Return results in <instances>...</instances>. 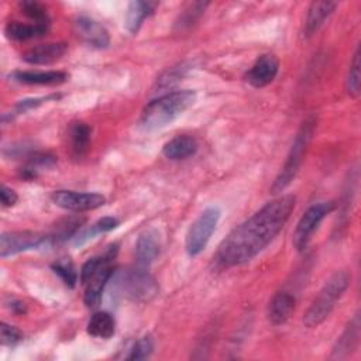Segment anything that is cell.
<instances>
[{
	"label": "cell",
	"instance_id": "1f68e13d",
	"mask_svg": "<svg viewBox=\"0 0 361 361\" xmlns=\"http://www.w3.org/2000/svg\"><path fill=\"white\" fill-rule=\"evenodd\" d=\"M52 99H59L58 94H54V96H47V97H39V99H25V100H21L16 104L14 107V111L13 114H21V113H25L39 104H42L44 102H48V100H52Z\"/></svg>",
	"mask_w": 361,
	"mask_h": 361
},
{
	"label": "cell",
	"instance_id": "7c38bea8",
	"mask_svg": "<svg viewBox=\"0 0 361 361\" xmlns=\"http://www.w3.org/2000/svg\"><path fill=\"white\" fill-rule=\"evenodd\" d=\"M75 30L78 32V35L90 47L94 48H107L110 44V37H109V31L104 28V25H102L99 21L86 17V16H80L75 20Z\"/></svg>",
	"mask_w": 361,
	"mask_h": 361
},
{
	"label": "cell",
	"instance_id": "cb8c5ba5",
	"mask_svg": "<svg viewBox=\"0 0 361 361\" xmlns=\"http://www.w3.org/2000/svg\"><path fill=\"white\" fill-rule=\"evenodd\" d=\"M92 127L83 121H75L69 126L68 137L71 142V149L76 157H82L90 144Z\"/></svg>",
	"mask_w": 361,
	"mask_h": 361
},
{
	"label": "cell",
	"instance_id": "d6a6232c",
	"mask_svg": "<svg viewBox=\"0 0 361 361\" xmlns=\"http://www.w3.org/2000/svg\"><path fill=\"white\" fill-rule=\"evenodd\" d=\"M18 200V195L8 186L3 185L1 190H0V202L3 207H11L17 203Z\"/></svg>",
	"mask_w": 361,
	"mask_h": 361
},
{
	"label": "cell",
	"instance_id": "44dd1931",
	"mask_svg": "<svg viewBox=\"0 0 361 361\" xmlns=\"http://www.w3.org/2000/svg\"><path fill=\"white\" fill-rule=\"evenodd\" d=\"M157 6H158L157 1H141V0L130 1L126 13V21H124L127 31L131 34H137L142 25V21L155 11Z\"/></svg>",
	"mask_w": 361,
	"mask_h": 361
},
{
	"label": "cell",
	"instance_id": "603a6c76",
	"mask_svg": "<svg viewBox=\"0 0 361 361\" xmlns=\"http://www.w3.org/2000/svg\"><path fill=\"white\" fill-rule=\"evenodd\" d=\"M86 331L89 336L96 337V338H110L116 333V320L113 314L109 312L100 310L92 314L90 320L87 322Z\"/></svg>",
	"mask_w": 361,
	"mask_h": 361
},
{
	"label": "cell",
	"instance_id": "52a82bcc",
	"mask_svg": "<svg viewBox=\"0 0 361 361\" xmlns=\"http://www.w3.org/2000/svg\"><path fill=\"white\" fill-rule=\"evenodd\" d=\"M220 216L221 210L217 206H209L190 224L185 238V250L189 257H196L206 248L217 227Z\"/></svg>",
	"mask_w": 361,
	"mask_h": 361
},
{
	"label": "cell",
	"instance_id": "5bb4252c",
	"mask_svg": "<svg viewBox=\"0 0 361 361\" xmlns=\"http://www.w3.org/2000/svg\"><path fill=\"white\" fill-rule=\"evenodd\" d=\"M161 240L157 230L149 228L140 234L135 243V259L141 267L148 268L159 255Z\"/></svg>",
	"mask_w": 361,
	"mask_h": 361
},
{
	"label": "cell",
	"instance_id": "4dcf8cb0",
	"mask_svg": "<svg viewBox=\"0 0 361 361\" xmlns=\"http://www.w3.org/2000/svg\"><path fill=\"white\" fill-rule=\"evenodd\" d=\"M0 338H1V344L3 345L14 347V345H17L23 340V334H21V331L17 327L10 326V324L3 322L0 324Z\"/></svg>",
	"mask_w": 361,
	"mask_h": 361
},
{
	"label": "cell",
	"instance_id": "8fae6325",
	"mask_svg": "<svg viewBox=\"0 0 361 361\" xmlns=\"http://www.w3.org/2000/svg\"><path fill=\"white\" fill-rule=\"evenodd\" d=\"M279 61L272 54L258 56L250 71L245 73V80L254 87H264L269 85L278 75Z\"/></svg>",
	"mask_w": 361,
	"mask_h": 361
},
{
	"label": "cell",
	"instance_id": "7402d4cb",
	"mask_svg": "<svg viewBox=\"0 0 361 361\" xmlns=\"http://www.w3.org/2000/svg\"><path fill=\"white\" fill-rule=\"evenodd\" d=\"M120 224V220L117 217L113 216H104L102 219H99L96 223L90 224L89 227L82 228L80 231H78L73 237H72V244L73 247H82L85 245L89 240L94 238L97 234H103V233H109L114 228H117Z\"/></svg>",
	"mask_w": 361,
	"mask_h": 361
},
{
	"label": "cell",
	"instance_id": "9c48e42d",
	"mask_svg": "<svg viewBox=\"0 0 361 361\" xmlns=\"http://www.w3.org/2000/svg\"><path fill=\"white\" fill-rule=\"evenodd\" d=\"M49 235L37 231H6L0 237V257L7 258L28 250H37L44 245H51Z\"/></svg>",
	"mask_w": 361,
	"mask_h": 361
},
{
	"label": "cell",
	"instance_id": "484cf974",
	"mask_svg": "<svg viewBox=\"0 0 361 361\" xmlns=\"http://www.w3.org/2000/svg\"><path fill=\"white\" fill-rule=\"evenodd\" d=\"M20 8L21 13L30 18V21L39 24H51L48 11L41 3L34 0H24L20 3Z\"/></svg>",
	"mask_w": 361,
	"mask_h": 361
},
{
	"label": "cell",
	"instance_id": "f546056e",
	"mask_svg": "<svg viewBox=\"0 0 361 361\" xmlns=\"http://www.w3.org/2000/svg\"><path fill=\"white\" fill-rule=\"evenodd\" d=\"M186 66L183 65H179V66H173L171 69H168L157 82L158 87L159 89H168V87H172L175 83H178L179 80H182L185 72H186Z\"/></svg>",
	"mask_w": 361,
	"mask_h": 361
},
{
	"label": "cell",
	"instance_id": "2e32d148",
	"mask_svg": "<svg viewBox=\"0 0 361 361\" xmlns=\"http://www.w3.org/2000/svg\"><path fill=\"white\" fill-rule=\"evenodd\" d=\"M295 305H296V299L289 292L282 290L275 293L269 300L268 312H267V316L271 324L281 326L286 323L295 310Z\"/></svg>",
	"mask_w": 361,
	"mask_h": 361
},
{
	"label": "cell",
	"instance_id": "ba28073f",
	"mask_svg": "<svg viewBox=\"0 0 361 361\" xmlns=\"http://www.w3.org/2000/svg\"><path fill=\"white\" fill-rule=\"evenodd\" d=\"M336 204L334 202H319L312 204L300 217V220L296 224L295 233H293V247L298 251H305L314 234V231L319 228V224L324 220L327 214H330L334 210Z\"/></svg>",
	"mask_w": 361,
	"mask_h": 361
},
{
	"label": "cell",
	"instance_id": "ffe728a7",
	"mask_svg": "<svg viewBox=\"0 0 361 361\" xmlns=\"http://www.w3.org/2000/svg\"><path fill=\"white\" fill-rule=\"evenodd\" d=\"M197 151V142L193 137L182 134L171 138L165 142L162 148V154L171 161H180L195 155Z\"/></svg>",
	"mask_w": 361,
	"mask_h": 361
},
{
	"label": "cell",
	"instance_id": "277c9868",
	"mask_svg": "<svg viewBox=\"0 0 361 361\" xmlns=\"http://www.w3.org/2000/svg\"><path fill=\"white\" fill-rule=\"evenodd\" d=\"M350 274L347 271L334 272L323 285L317 296L310 303L303 316V324L309 329L322 324L333 312L337 300L344 295L350 285Z\"/></svg>",
	"mask_w": 361,
	"mask_h": 361
},
{
	"label": "cell",
	"instance_id": "ac0fdd59",
	"mask_svg": "<svg viewBox=\"0 0 361 361\" xmlns=\"http://www.w3.org/2000/svg\"><path fill=\"white\" fill-rule=\"evenodd\" d=\"M358 341H360V316L355 314L344 329L343 334L338 337L337 343L334 344L331 358H337V360L345 358L357 348Z\"/></svg>",
	"mask_w": 361,
	"mask_h": 361
},
{
	"label": "cell",
	"instance_id": "f1b7e54d",
	"mask_svg": "<svg viewBox=\"0 0 361 361\" xmlns=\"http://www.w3.org/2000/svg\"><path fill=\"white\" fill-rule=\"evenodd\" d=\"M152 351H154L152 338L149 336H144L134 343V345L130 350V354L127 355V360H145L152 354Z\"/></svg>",
	"mask_w": 361,
	"mask_h": 361
},
{
	"label": "cell",
	"instance_id": "d6986e66",
	"mask_svg": "<svg viewBox=\"0 0 361 361\" xmlns=\"http://www.w3.org/2000/svg\"><path fill=\"white\" fill-rule=\"evenodd\" d=\"M49 30V24L39 23H21V21H10L4 27V34L11 41H27L32 38L42 37Z\"/></svg>",
	"mask_w": 361,
	"mask_h": 361
},
{
	"label": "cell",
	"instance_id": "8992f818",
	"mask_svg": "<svg viewBox=\"0 0 361 361\" xmlns=\"http://www.w3.org/2000/svg\"><path fill=\"white\" fill-rule=\"evenodd\" d=\"M118 290L134 302H148L158 293V283L145 267L128 268L116 275Z\"/></svg>",
	"mask_w": 361,
	"mask_h": 361
},
{
	"label": "cell",
	"instance_id": "d4e9b609",
	"mask_svg": "<svg viewBox=\"0 0 361 361\" xmlns=\"http://www.w3.org/2000/svg\"><path fill=\"white\" fill-rule=\"evenodd\" d=\"M361 89V55L360 45L355 48L345 78V90L351 97H358Z\"/></svg>",
	"mask_w": 361,
	"mask_h": 361
},
{
	"label": "cell",
	"instance_id": "83f0119b",
	"mask_svg": "<svg viewBox=\"0 0 361 361\" xmlns=\"http://www.w3.org/2000/svg\"><path fill=\"white\" fill-rule=\"evenodd\" d=\"M51 268L68 288H75L78 282V272L69 261H56Z\"/></svg>",
	"mask_w": 361,
	"mask_h": 361
},
{
	"label": "cell",
	"instance_id": "4fadbf2b",
	"mask_svg": "<svg viewBox=\"0 0 361 361\" xmlns=\"http://www.w3.org/2000/svg\"><path fill=\"white\" fill-rule=\"evenodd\" d=\"M66 52V44L63 42H48L39 44L27 49L21 58L30 65H48L61 59Z\"/></svg>",
	"mask_w": 361,
	"mask_h": 361
},
{
	"label": "cell",
	"instance_id": "3957f363",
	"mask_svg": "<svg viewBox=\"0 0 361 361\" xmlns=\"http://www.w3.org/2000/svg\"><path fill=\"white\" fill-rule=\"evenodd\" d=\"M196 100L193 90H175L151 100L142 110L141 124L147 130H157L172 123Z\"/></svg>",
	"mask_w": 361,
	"mask_h": 361
},
{
	"label": "cell",
	"instance_id": "5b68a950",
	"mask_svg": "<svg viewBox=\"0 0 361 361\" xmlns=\"http://www.w3.org/2000/svg\"><path fill=\"white\" fill-rule=\"evenodd\" d=\"M314 128H316V118L313 116H309L300 126V128L298 130L296 135H295V140H293V144L290 147V151L286 157V161L281 169V172L278 173V176L275 178L272 186H271V193L272 195H278L281 192H283L290 183L292 180L295 179L302 162H303V158H305V154H306V149L310 144V140L313 137V133H314Z\"/></svg>",
	"mask_w": 361,
	"mask_h": 361
},
{
	"label": "cell",
	"instance_id": "7a4b0ae2",
	"mask_svg": "<svg viewBox=\"0 0 361 361\" xmlns=\"http://www.w3.org/2000/svg\"><path fill=\"white\" fill-rule=\"evenodd\" d=\"M117 244H113L103 255L89 258L79 271V281L85 286L83 302L87 307L99 305L106 285L113 278V261L117 255Z\"/></svg>",
	"mask_w": 361,
	"mask_h": 361
},
{
	"label": "cell",
	"instance_id": "e0dca14e",
	"mask_svg": "<svg viewBox=\"0 0 361 361\" xmlns=\"http://www.w3.org/2000/svg\"><path fill=\"white\" fill-rule=\"evenodd\" d=\"M336 7H337L336 1L320 0V1L310 3L309 8H307L305 24H303L305 37L313 35L324 24V21L333 14Z\"/></svg>",
	"mask_w": 361,
	"mask_h": 361
},
{
	"label": "cell",
	"instance_id": "30bf717a",
	"mask_svg": "<svg viewBox=\"0 0 361 361\" xmlns=\"http://www.w3.org/2000/svg\"><path fill=\"white\" fill-rule=\"evenodd\" d=\"M51 199L58 207L71 212L94 210L106 203V197L97 192L55 190L52 192Z\"/></svg>",
	"mask_w": 361,
	"mask_h": 361
},
{
	"label": "cell",
	"instance_id": "4316f807",
	"mask_svg": "<svg viewBox=\"0 0 361 361\" xmlns=\"http://www.w3.org/2000/svg\"><path fill=\"white\" fill-rule=\"evenodd\" d=\"M209 6V3H203V1H196L192 3L186 10H183V13L179 16L176 25L179 27V30L185 28V27H190L203 13L204 8Z\"/></svg>",
	"mask_w": 361,
	"mask_h": 361
},
{
	"label": "cell",
	"instance_id": "6da1fadb",
	"mask_svg": "<svg viewBox=\"0 0 361 361\" xmlns=\"http://www.w3.org/2000/svg\"><path fill=\"white\" fill-rule=\"evenodd\" d=\"M293 209V195L278 196L265 203L221 241L216 252L217 264L228 268L251 261L279 234Z\"/></svg>",
	"mask_w": 361,
	"mask_h": 361
},
{
	"label": "cell",
	"instance_id": "9a60e30c",
	"mask_svg": "<svg viewBox=\"0 0 361 361\" xmlns=\"http://www.w3.org/2000/svg\"><path fill=\"white\" fill-rule=\"evenodd\" d=\"M69 75L62 71H16L10 79L23 85H61L66 82Z\"/></svg>",
	"mask_w": 361,
	"mask_h": 361
}]
</instances>
